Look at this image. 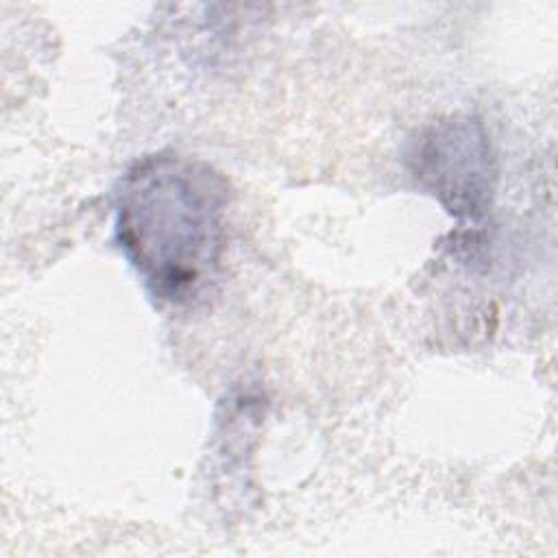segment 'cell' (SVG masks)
Instances as JSON below:
<instances>
[{"label":"cell","mask_w":558,"mask_h":558,"mask_svg":"<svg viewBox=\"0 0 558 558\" xmlns=\"http://www.w3.org/2000/svg\"><path fill=\"white\" fill-rule=\"evenodd\" d=\"M405 166L421 190L456 220H482L495 196L497 161L482 120L453 113L425 124L408 142Z\"/></svg>","instance_id":"obj_2"},{"label":"cell","mask_w":558,"mask_h":558,"mask_svg":"<svg viewBox=\"0 0 558 558\" xmlns=\"http://www.w3.org/2000/svg\"><path fill=\"white\" fill-rule=\"evenodd\" d=\"M227 183L205 161L157 153L135 161L116 194V240L146 290L190 305L218 279Z\"/></svg>","instance_id":"obj_1"}]
</instances>
